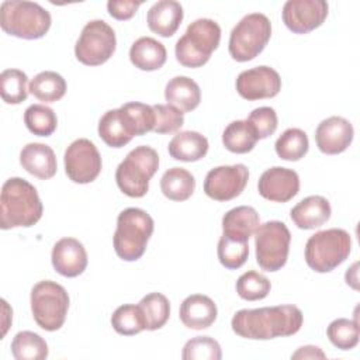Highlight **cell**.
I'll use <instances>...</instances> for the list:
<instances>
[{"instance_id": "1", "label": "cell", "mask_w": 360, "mask_h": 360, "mask_svg": "<svg viewBox=\"0 0 360 360\" xmlns=\"http://www.w3.org/2000/svg\"><path fill=\"white\" fill-rule=\"evenodd\" d=\"M301 309L291 304L238 311L232 321V330L245 339L269 340L295 335L302 326Z\"/></svg>"}, {"instance_id": "2", "label": "cell", "mask_w": 360, "mask_h": 360, "mask_svg": "<svg viewBox=\"0 0 360 360\" xmlns=\"http://www.w3.org/2000/svg\"><path fill=\"white\" fill-rule=\"evenodd\" d=\"M155 121L152 105L138 101L125 103L103 114L98 121V136L111 148H122L134 136L153 131Z\"/></svg>"}, {"instance_id": "3", "label": "cell", "mask_w": 360, "mask_h": 360, "mask_svg": "<svg viewBox=\"0 0 360 360\" xmlns=\"http://www.w3.org/2000/svg\"><path fill=\"white\" fill-rule=\"evenodd\" d=\"M44 212L37 188L21 177H10L0 194V228L13 229L35 225Z\"/></svg>"}, {"instance_id": "4", "label": "cell", "mask_w": 360, "mask_h": 360, "mask_svg": "<svg viewBox=\"0 0 360 360\" xmlns=\"http://www.w3.org/2000/svg\"><path fill=\"white\" fill-rule=\"evenodd\" d=\"M152 217L141 208H125L118 214L112 245L117 256L125 262H135L142 257L146 245L153 233Z\"/></svg>"}, {"instance_id": "5", "label": "cell", "mask_w": 360, "mask_h": 360, "mask_svg": "<svg viewBox=\"0 0 360 360\" xmlns=\"http://www.w3.org/2000/svg\"><path fill=\"white\" fill-rule=\"evenodd\" d=\"M52 18L41 4L27 0H6L0 6L1 30L22 39L42 38L51 28Z\"/></svg>"}, {"instance_id": "6", "label": "cell", "mask_w": 360, "mask_h": 360, "mask_svg": "<svg viewBox=\"0 0 360 360\" xmlns=\"http://www.w3.org/2000/svg\"><path fill=\"white\" fill-rule=\"evenodd\" d=\"M221 41V27L211 18L193 21L174 46L176 59L186 68H201Z\"/></svg>"}, {"instance_id": "7", "label": "cell", "mask_w": 360, "mask_h": 360, "mask_svg": "<svg viewBox=\"0 0 360 360\" xmlns=\"http://www.w3.org/2000/svg\"><path fill=\"white\" fill-rule=\"evenodd\" d=\"M159 169L158 152L146 145L132 149L115 170L118 188L128 197L141 198L149 190V180Z\"/></svg>"}, {"instance_id": "8", "label": "cell", "mask_w": 360, "mask_h": 360, "mask_svg": "<svg viewBox=\"0 0 360 360\" xmlns=\"http://www.w3.org/2000/svg\"><path fill=\"white\" fill-rule=\"evenodd\" d=\"M350 235L340 228L319 231L305 245V262L316 273H329L350 255Z\"/></svg>"}, {"instance_id": "9", "label": "cell", "mask_w": 360, "mask_h": 360, "mask_svg": "<svg viewBox=\"0 0 360 360\" xmlns=\"http://www.w3.org/2000/svg\"><path fill=\"white\" fill-rule=\"evenodd\" d=\"M69 309V294L63 285L42 280L31 290V311L39 328L48 332L63 326Z\"/></svg>"}, {"instance_id": "10", "label": "cell", "mask_w": 360, "mask_h": 360, "mask_svg": "<svg viewBox=\"0 0 360 360\" xmlns=\"http://www.w3.org/2000/svg\"><path fill=\"white\" fill-rule=\"evenodd\" d=\"M271 37V22L262 13L245 15L231 31L229 55L236 62L255 59L266 48Z\"/></svg>"}, {"instance_id": "11", "label": "cell", "mask_w": 360, "mask_h": 360, "mask_svg": "<svg viewBox=\"0 0 360 360\" xmlns=\"http://www.w3.org/2000/svg\"><path fill=\"white\" fill-rule=\"evenodd\" d=\"M291 233L281 221H267L255 231L256 262L264 271H277L287 263Z\"/></svg>"}, {"instance_id": "12", "label": "cell", "mask_w": 360, "mask_h": 360, "mask_svg": "<svg viewBox=\"0 0 360 360\" xmlns=\"http://www.w3.org/2000/svg\"><path fill=\"white\" fill-rule=\"evenodd\" d=\"M117 38L114 30L103 20L87 22L75 45L76 59L86 66L105 63L115 52Z\"/></svg>"}, {"instance_id": "13", "label": "cell", "mask_w": 360, "mask_h": 360, "mask_svg": "<svg viewBox=\"0 0 360 360\" xmlns=\"http://www.w3.org/2000/svg\"><path fill=\"white\" fill-rule=\"evenodd\" d=\"M68 177L77 184L94 181L101 172V156L96 145L86 138L73 141L63 156Z\"/></svg>"}, {"instance_id": "14", "label": "cell", "mask_w": 360, "mask_h": 360, "mask_svg": "<svg viewBox=\"0 0 360 360\" xmlns=\"http://www.w3.org/2000/svg\"><path fill=\"white\" fill-rule=\"evenodd\" d=\"M249 180L245 165L218 166L211 169L204 180V193L215 201H229L242 194Z\"/></svg>"}, {"instance_id": "15", "label": "cell", "mask_w": 360, "mask_h": 360, "mask_svg": "<svg viewBox=\"0 0 360 360\" xmlns=\"http://www.w3.org/2000/svg\"><path fill=\"white\" fill-rule=\"evenodd\" d=\"M328 10L325 0H288L283 6L281 17L290 31L307 34L323 24Z\"/></svg>"}, {"instance_id": "16", "label": "cell", "mask_w": 360, "mask_h": 360, "mask_svg": "<svg viewBox=\"0 0 360 360\" xmlns=\"http://www.w3.org/2000/svg\"><path fill=\"white\" fill-rule=\"evenodd\" d=\"M236 91L248 101L276 97L281 90V77L270 66H256L239 73Z\"/></svg>"}, {"instance_id": "17", "label": "cell", "mask_w": 360, "mask_h": 360, "mask_svg": "<svg viewBox=\"0 0 360 360\" xmlns=\"http://www.w3.org/2000/svg\"><path fill=\"white\" fill-rule=\"evenodd\" d=\"M257 191L269 201L287 202L298 194L300 177L292 169L274 166L262 173Z\"/></svg>"}, {"instance_id": "18", "label": "cell", "mask_w": 360, "mask_h": 360, "mask_svg": "<svg viewBox=\"0 0 360 360\" xmlns=\"http://www.w3.org/2000/svg\"><path fill=\"white\" fill-rule=\"evenodd\" d=\"M353 135V125L346 118L332 115L318 124L315 142L322 153L338 155L350 146Z\"/></svg>"}, {"instance_id": "19", "label": "cell", "mask_w": 360, "mask_h": 360, "mask_svg": "<svg viewBox=\"0 0 360 360\" xmlns=\"http://www.w3.org/2000/svg\"><path fill=\"white\" fill-rule=\"evenodd\" d=\"M51 260L55 271L60 276L77 277L87 267V252L77 239L62 238L53 245Z\"/></svg>"}, {"instance_id": "20", "label": "cell", "mask_w": 360, "mask_h": 360, "mask_svg": "<svg viewBox=\"0 0 360 360\" xmlns=\"http://www.w3.org/2000/svg\"><path fill=\"white\" fill-rule=\"evenodd\" d=\"M180 321L184 326L195 330L210 328L218 315L215 302L204 294H193L184 298L180 305Z\"/></svg>"}, {"instance_id": "21", "label": "cell", "mask_w": 360, "mask_h": 360, "mask_svg": "<svg viewBox=\"0 0 360 360\" xmlns=\"http://www.w3.org/2000/svg\"><path fill=\"white\" fill-rule=\"evenodd\" d=\"M20 163L22 169L41 180L53 177L58 169L53 149L39 142H31L22 148L20 152Z\"/></svg>"}, {"instance_id": "22", "label": "cell", "mask_w": 360, "mask_h": 360, "mask_svg": "<svg viewBox=\"0 0 360 360\" xmlns=\"http://www.w3.org/2000/svg\"><path fill=\"white\" fill-rule=\"evenodd\" d=\"M183 7L176 0H160L146 14V22L152 32L169 38L176 34L183 21Z\"/></svg>"}, {"instance_id": "23", "label": "cell", "mask_w": 360, "mask_h": 360, "mask_svg": "<svg viewBox=\"0 0 360 360\" xmlns=\"http://www.w3.org/2000/svg\"><path fill=\"white\" fill-rule=\"evenodd\" d=\"M332 214L329 201L322 195H309L290 211L292 222L300 229H315L329 221Z\"/></svg>"}, {"instance_id": "24", "label": "cell", "mask_w": 360, "mask_h": 360, "mask_svg": "<svg viewBox=\"0 0 360 360\" xmlns=\"http://www.w3.org/2000/svg\"><path fill=\"white\" fill-rule=\"evenodd\" d=\"M129 59L131 63L139 70L152 72L165 65L167 52L165 45L158 39L152 37H141L131 45Z\"/></svg>"}, {"instance_id": "25", "label": "cell", "mask_w": 360, "mask_h": 360, "mask_svg": "<svg viewBox=\"0 0 360 360\" xmlns=\"http://www.w3.org/2000/svg\"><path fill=\"white\" fill-rule=\"evenodd\" d=\"M165 98L167 104L174 105L183 112L193 111L201 101L200 86L187 76H176L170 79L165 87Z\"/></svg>"}, {"instance_id": "26", "label": "cell", "mask_w": 360, "mask_h": 360, "mask_svg": "<svg viewBox=\"0 0 360 360\" xmlns=\"http://www.w3.org/2000/svg\"><path fill=\"white\" fill-rule=\"evenodd\" d=\"M169 155L181 162H197L208 152V139L195 131L176 134L169 142Z\"/></svg>"}, {"instance_id": "27", "label": "cell", "mask_w": 360, "mask_h": 360, "mask_svg": "<svg viewBox=\"0 0 360 360\" xmlns=\"http://www.w3.org/2000/svg\"><path fill=\"white\" fill-rule=\"evenodd\" d=\"M260 225V217L253 207L239 205L229 210L222 217V232L242 236L249 239L257 226Z\"/></svg>"}, {"instance_id": "28", "label": "cell", "mask_w": 360, "mask_h": 360, "mask_svg": "<svg viewBox=\"0 0 360 360\" xmlns=\"http://www.w3.org/2000/svg\"><path fill=\"white\" fill-rule=\"evenodd\" d=\"M160 190L172 201H186L195 190L194 176L183 167H172L163 173Z\"/></svg>"}, {"instance_id": "29", "label": "cell", "mask_w": 360, "mask_h": 360, "mask_svg": "<svg viewBox=\"0 0 360 360\" xmlns=\"http://www.w3.org/2000/svg\"><path fill=\"white\" fill-rule=\"evenodd\" d=\"M217 255L219 263L229 269L236 270L245 264L249 256V239L224 233L218 240Z\"/></svg>"}, {"instance_id": "30", "label": "cell", "mask_w": 360, "mask_h": 360, "mask_svg": "<svg viewBox=\"0 0 360 360\" xmlns=\"http://www.w3.org/2000/svg\"><path fill=\"white\" fill-rule=\"evenodd\" d=\"M28 91L44 103H55L66 93V80L53 70L38 73L28 86Z\"/></svg>"}, {"instance_id": "31", "label": "cell", "mask_w": 360, "mask_h": 360, "mask_svg": "<svg viewBox=\"0 0 360 360\" xmlns=\"http://www.w3.org/2000/svg\"><path fill=\"white\" fill-rule=\"evenodd\" d=\"M257 141L256 131L246 120L232 121L222 134V143L232 153H248L255 148Z\"/></svg>"}, {"instance_id": "32", "label": "cell", "mask_w": 360, "mask_h": 360, "mask_svg": "<svg viewBox=\"0 0 360 360\" xmlns=\"http://www.w3.org/2000/svg\"><path fill=\"white\" fill-rule=\"evenodd\" d=\"M48 352L45 339L31 330L18 332L11 340V354L15 360H44Z\"/></svg>"}, {"instance_id": "33", "label": "cell", "mask_w": 360, "mask_h": 360, "mask_svg": "<svg viewBox=\"0 0 360 360\" xmlns=\"http://www.w3.org/2000/svg\"><path fill=\"white\" fill-rule=\"evenodd\" d=\"M274 148L280 159L297 162L307 155L309 149V141L302 129L288 128L278 136Z\"/></svg>"}, {"instance_id": "34", "label": "cell", "mask_w": 360, "mask_h": 360, "mask_svg": "<svg viewBox=\"0 0 360 360\" xmlns=\"http://www.w3.org/2000/svg\"><path fill=\"white\" fill-rule=\"evenodd\" d=\"M142 309L148 330H156L166 325L170 316V302L162 292H149L138 304Z\"/></svg>"}, {"instance_id": "35", "label": "cell", "mask_w": 360, "mask_h": 360, "mask_svg": "<svg viewBox=\"0 0 360 360\" xmlns=\"http://www.w3.org/2000/svg\"><path fill=\"white\" fill-rule=\"evenodd\" d=\"M111 325L117 333L124 336H132L146 329L142 309L134 304L118 307L111 315Z\"/></svg>"}, {"instance_id": "36", "label": "cell", "mask_w": 360, "mask_h": 360, "mask_svg": "<svg viewBox=\"0 0 360 360\" xmlns=\"http://www.w3.org/2000/svg\"><path fill=\"white\" fill-rule=\"evenodd\" d=\"M24 124L37 136H49L58 127V118L51 107L32 104L24 112Z\"/></svg>"}, {"instance_id": "37", "label": "cell", "mask_w": 360, "mask_h": 360, "mask_svg": "<svg viewBox=\"0 0 360 360\" xmlns=\"http://www.w3.org/2000/svg\"><path fill=\"white\" fill-rule=\"evenodd\" d=\"M28 77L20 69H6L0 75V94L7 104H20L27 100Z\"/></svg>"}, {"instance_id": "38", "label": "cell", "mask_w": 360, "mask_h": 360, "mask_svg": "<svg viewBox=\"0 0 360 360\" xmlns=\"http://www.w3.org/2000/svg\"><path fill=\"white\" fill-rule=\"evenodd\" d=\"M330 343L340 350H350L359 343V323L356 319L338 318L326 328Z\"/></svg>"}, {"instance_id": "39", "label": "cell", "mask_w": 360, "mask_h": 360, "mask_svg": "<svg viewBox=\"0 0 360 360\" xmlns=\"http://www.w3.org/2000/svg\"><path fill=\"white\" fill-rule=\"evenodd\" d=\"M271 284L269 278L255 270L243 273L236 281V292L242 300L259 301L269 295Z\"/></svg>"}, {"instance_id": "40", "label": "cell", "mask_w": 360, "mask_h": 360, "mask_svg": "<svg viewBox=\"0 0 360 360\" xmlns=\"http://www.w3.org/2000/svg\"><path fill=\"white\" fill-rule=\"evenodd\" d=\"M222 350L219 343L211 336H195L186 342L183 360H221Z\"/></svg>"}, {"instance_id": "41", "label": "cell", "mask_w": 360, "mask_h": 360, "mask_svg": "<svg viewBox=\"0 0 360 360\" xmlns=\"http://www.w3.org/2000/svg\"><path fill=\"white\" fill-rule=\"evenodd\" d=\"M155 128L156 134H172L179 131L184 124V112L170 104H155Z\"/></svg>"}, {"instance_id": "42", "label": "cell", "mask_w": 360, "mask_h": 360, "mask_svg": "<svg viewBox=\"0 0 360 360\" xmlns=\"http://www.w3.org/2000/svg\"><path fill=\"white\" fill-rule=\"evenodd\" d=\"M246 121L253 127L259 139H264V138L271 136L276 132L277 125H278L277 114H276L274 108H271V107L255 108L249 114Z\"/></svg>"}, {"instance_id": "43", "label": "cell", "mask_w": 360, "mask_h": 360, "mask_svg": "<svg viewBox=\"0 0 360 360\" xmlns=\"http://www.w3.org/2000/svg\"><path fill=\"white\" fill-rule=\"evenodd\" d=\"M141 4L142 1L134 0H110L107 3V10L112 18L124 21L132 18Z\"/></svg>"}, {"instance_id": "44", "label": "cell", "mask_w": 360, "mask_h": 360, "mask_svg": "<svg viewBox=\"0 0 360 360\" xmlns=\"http://www.w3.org/2000/svg\"><path fill=\"white\" fill-rule=\"evenodd\" d=\"M326 354L318 346H302L295 353L291 354V359H325Z\"/></svg>"}]
</instances>
